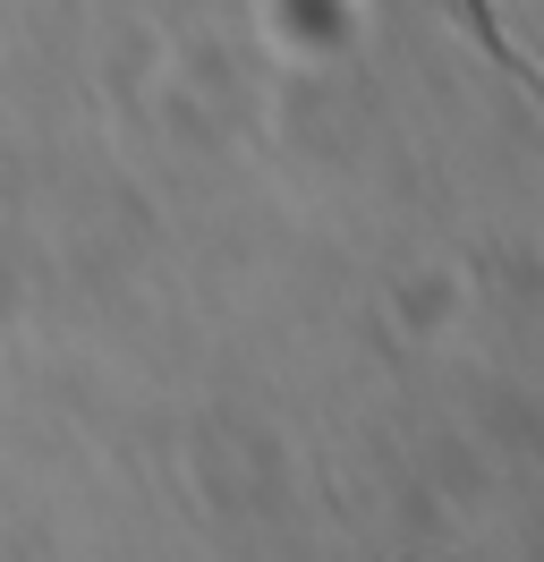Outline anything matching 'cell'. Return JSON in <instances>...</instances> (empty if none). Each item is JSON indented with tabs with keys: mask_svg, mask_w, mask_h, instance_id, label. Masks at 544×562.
Instances as JSON below:
<instances>
[{
	"mask_svg": "<svg viewBox=\"0 0 544 562\" xmlns=\"http://www.w3.org/2000/svg\"><path fill=\"white\" fill-rule=\"evenodd\" d=\"M451 18H460V26H468V35L485 43L494 60H502V69H519V77H528V86H544V77H536V69H528V60H519V52H510V43H502V26L485 18V0H451Z\"/></svg>",
	"mask_w": 544,
	"mask_h": 562,
	"instance_id": "6da1fadb",
	"label": "cell"
}]
</instances>
